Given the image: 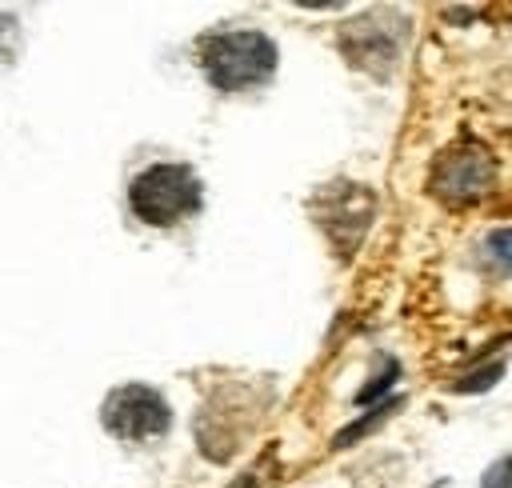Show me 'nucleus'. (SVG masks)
I'll return each mask as SVG.
<instances>
[{"label":"nucleus","mask_w":512,"mask_h":488,"mask_svg":"<svg viewBox=\"0 0 512 488\" xmlns=\"http://www.w3.org/2000/svg\"><path fill=\"white\" fill-rule=\"evenodd\" d=\"M340 52L352 68L384 80V76H392L396 60H400V28L388 24V16H380V12L344 20L340 24Z\"/></svg>","instance_id":"6"},{"label":"nucleus","mask_w":512,"mask_h":488,"mask_svg":"<svg viewBox=\"0 0 512 488\" xmlns=\"http://www.w3.org/2000/svg\"><path fill=\"white\" fill-rule=\"evenodd\" d=\"M432 192L444 204H472L484 192H492L496 184V156L476 144V140H460L452 148H444L432 160V176H428Z\"/></svg>","instance_id":"5"},{"label":"nucleus","mask_w":512,"mask_h":488,"mask_svg":"<svg viewBox=\"0 0 512 488\" xmlns=\"http://www.w3.org/2000/svg\"><path fill=\"white\" fill-rule=\"evenodd\" d=\"M480 488H512V456H500V460L484 472Z\"/></svg>","instance_id":"9"},{"label":"nucleus","mask_w":512,"mask_h":488,"mask_svg":"<svg viewBox=\"0 0 512 488\" xmlns=\"http://www.w3.org/2000/svg\"><path fill=\"white\" fill-rule=\"evenodd\" d=\"M276 40L260 28H216L200 40V68L216 92H248L272 80Z\"/></svg>","instance_id":"1"},{"label":"nucleus","mask_w":512,"mask_h":488,"mask_svg":"<svg viewBox=\"0 0 512 488\" xmlns=\"http://www.w3.org/2000/svg\"><path fill=\"white\" fill-rule=\"evenodd\" d=\"M392 408H396V400H388V404H376V412H368V416H364L360 424H352V428H344V432L336 436V444H352V440H356L360 432H368V428H372V424H376L380 416H388Z\"/></svg>","instance_id":"8"},{"label":"nucleus","mask_w":512,"mask_h":488,"mask_svg":"<svg viewBox=\"0 0 512 488\" xmlns=\"http://www.w3.org/2000/svg\"><path fill=\"white\" fill-rule=\"evenodd\" d=\"M312 220L324 232V240L348 260L360 252L376 220V192L360 180H328L312 192Z\"/></svg>","instance_id":"3"},{"label":"nucleus","mask_w":512,"mask_h":488,"mask_svg":"<svg viewBox=\"0 0 512 488\" xmlns=\"http://www.w3.org/2000/svg\"><path fill=\"white\" fill-rule=\"evenodd\" d=\"M204 204L200 176L188 164H152L128 184V208L148 228H172L188 216H196Z\"/></svg>","instance_id":"2"},{"label":"nucleus","mask_w":512,"mask_h":488,"mask_svg":"<svg viewBox=\"0 0 512 488\" xmlns=\"http://www.w3.org/2000/svg\"><path fill=\"white\" fill-rule=\"evenodd\" d=\"M100 420L124 444H148L172 428V408L148 384H120L116 392L104 396Z\"/></svg>","instance_id":"4"},{"label":"nucleus","mask_w":512,"mask_h":488,"mask_svg":"<svg viewBox=\"0 0 512 488\" xmlns=\"http://www.w3.org/2000/svg\"><path fill=\"white\" fill-rule=\"evenodd\" d=\"M484 264L500 276L512 272V228H496L484 236Z\"/></svg>","instance_id":"7"}]
</instances>
